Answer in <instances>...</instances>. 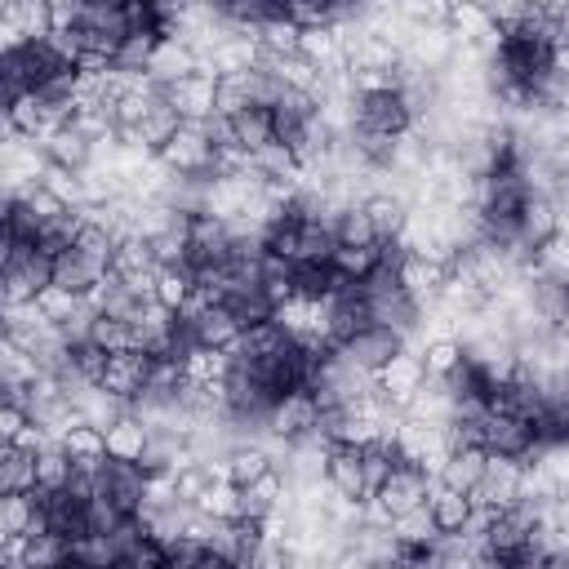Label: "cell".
I'll return each instance as SVG.
<instances>
[{
  "instance_id": "1",
  "label": "cell",
  "mask_w": 569,
  "mask_h": 569,
  "mask_svg": "<svg viewBox=\"0 0 569 569\" xmlns=\"http://www.w3.org/2000/svg\"><path fill=\"white\" fill-rule=\"evenodd\" d=\"M520 489H525V462L511 458V453H489L485 458V480L467 493L471 507H516L520 502Z\"/></svg>"
},
{
  "instance_id": "2",
  "label": "cell",
  "mask_w": 569,
  "mask_h": 569,
  "mask_svg": "<svg viewBox=\"0 0 569 569\" xmlns=\"http://www.w3.org/2000/svg\"><path fill=\"white\" fill-rule=\"evenodd\" d=\"M173 173H182V178H196V173H204V169H213V142H209V133H204V120H182V129L156 151Z\"/></svg>"
},
{
  "instance_id": "3",
  "label": "cell",
  "mask_w": 569,
  "mask_h": 569,
  "mask_svg": "<svg viewBox=\"0 0 569 569\" xmlns=\"http://www.w3.org/2000/svg\"><path fill=\"white\" fill-rule=\"evenodd\" d=\"M267 427H271L276 440H298V436H307L311 427H320V405H316V396H311L307 387L284 391V396L271 405Z\"/></svg>"
},
{
  "instance_id": "4",
  "label": "cell",
  "mask_w": 569,
  "mask_h": 569,
  "mask_svg": "<svg viewBox=\"0 0 569 569\" xmlns=\"http://www.w3.org/2000/svg\"><path fill=\"white\" fill-rule=\"evenodd\" d=\"M427 382V369H422V356L418 351H409V347H400L382 369H378V387H382V396L391 400V405H400V409H409V400L418 396V387Z\"/></svg>"
},
{
  "instance_id": "5",
  "label": "cell",
  "mask_w": 569,
  "mask_h": 569,
  "mask_svg": "<svg viewBox=\"0 0 569 569\" xmlns=\"http://www.w3.org/2000/svg\"><path fill=\"white\" fill-rule=\"evenodd\" d=\"M533 445H538V436H533V422H529V418H520V413H511V409H493V413L485 418V449H489V453L525 458Z\"/></svg>"
},
{
  "instance_id": "6",
  "label": "cell",
  "mask_w": 569,
  "mask_h": 569,
  "mask_svg": "<svg viewBox=\"0 0 569 569\" xmlns=\"http://www.w3.org/2000/svg\"><path fill=\"white\" fill-rule=\"evenodd\" d=\"M164 102H169L182 120H213V116H218V80L196 71V76L169 84V89H164Z\"/></svg>"
},
{
  "instance_id": "7",
  "label": "cell",
  "mask_w": 569,
  "mask_h": 569,
  "mask_svg": "<svg viewBox=\"0 0 569 569\" xmlns=\"http://www.w3.org/2000/svg\"><path fill=\"white\" fill-rule=\"evenodd\" d=\"M147 373H151V356L147 351H116L107 356V369H102V382L111 396H120L124 405H133L147 387Z\"/></svg>"
},
{
  "instance_id": "8",
  "label": "cell",
  "mask_w": 569,
  "mask_h": 569,
  "mask_svg": "<svg viewBox=\"0 0 569 569\" xmlns=\"http://www.w3.org/2000/svg\"><path fill=\"white\" fill-rule=\"evenodd\" d=\"M196 67H200V58H196V49H191L182 36H160V40H156V53H151V62H147V76H151L160 89H169V84L196 76Z\"/></svg>"
},
{
  "instance_id": "9",
  "label": "cell",
  "mask_w": 569,
  "mask_h": 569,
  "mask_svg": "<svg viewBox=\"0 0 569 569\" xmlns=\"http://www.w3.org/2000/svg\"><path fill=\"white\" fill-rule=\"evenodd\" d=\"M516 231H520V240L529 249H542L547 240L560 236V204L551 196H529L520 204V213H516Z\"/></svg>"
},
{
  "instance_id": "10",
  "label": "cell",
  "mask_w": 569,
  "mask_h": 569,
  "mask_svg": "<svg viewBox=\"0 0 569 569\" xmlns=\"http://www.w3.org/2000/svg\"><path fill=\"white\" fill-rule=\"evenodd\" d=\"M405 347V338L396 333V329H382V325H369V329H360L342 351L351 356V365H360L365 373H378L396 351Z\"/></svg>"
},
{
  "instance_id": "11",
  "label": "cell",
  "mask_w": 569,
  "mask_h": 569,
  "mask_svg": "<svg viewBox=\"0 0 569 569\" xmlns=\"http://www.w3.org/2000/svg\"><path fill=\"white\" fill-rule=\"evenodd\" d=\"M427 476L418 471V467H409V462H400L396 471H391V480L378 489V498H382V507L391 511V520L396 516H405V511H413V507H427Z\"/></svg>"
},
{
  "instance_id": "12",
  "label": "cell",
  "mask_w": 569,
  "mask_h": 569,
  "mask_svg": "<svg viewBox=\"0 0 569 569\" xmlns=\"http://www.w3.org/2000/svg\"><path fill=\"white\" fill-rule=\"evenodd\" d=\"M284 498H289V480L271 467L267 476H258L253 485L240 489V520H253V525H258V520H267Z\"/></svg>"
},
{
  "instance_id": "13",
  "label": "cell",
  "mask_w": 569,
  "mask_h": 569,
  "mask_svg": "<svg viewBox=\"0 0 569 569\" xmlns=\"http://www.w3.org/2000/svg\"><path fill=\"white\" fill-rule=\"evenodd\" d=\"M240 333H244V325L236 320V311L231 307H209L196 325H191V342H200V347H213V351H231L236 342H240Z\"/></svg>"
},
{
  "instance_id": "14",
  "label": "cell",
  "mask_w": 569,
  "mask_h": 569,
  "mask_svg": "<svg viewBox=\"0 0 569 569\" xmlns=\"http://www.w3.org/2000/svg\"><path fill=\"white\" fill-rule=\"evenodd\" d=\"M325 480H329L342 498H365V467H360V449H351V445H329Z\"/></svg>"
},
{
  "instance_id": "15",
  "label": "cell",
  "mask_w": 569,
  "mask_h": 569,
  "mask_svg": "<svg viewBox=\"0 0 569 569\" xmlns=\"http://www.w3.org/2000/svg\"><path fill=\"white\" fill-rule=\"evenodd\" d=\"M71 405H76V409H80V418H84L89 427H98V431H111L120 418H129V405H124L120 396H111L107 387H98V382H93V387H84Z\"/></svg>"
},
{
  "instance_id": "16",
  "label": "cell",
  "mask_w": 569,
  "mask_h": 569,
  "mask_svg": "<svg viewBox=\"0 0 569 569\" xmlns=\"http://www.w3.org/2000/svg\"><path fill=\"white\" fill-rule=\"evenodd\" d=\"M182 378H187V382H200V387L227 382V378H231V351H213V347L191 342L187 356H182Z\"/></svg>"
},
{
  "instance_id": "17",
  "label": "cell",
  "mask_w": 569,
  "mask_h": 569,
  "mask_svg": "<svg viewBox=\"0 0 569 569\" xmlns=\"http://www.w3.org/2000/svg\"><path fill=\"white\" fill-rule=\"evenodd\" d=\"M485 458H489V449H480V445L453 449L449 462H445V471H440V485H449V489H458V493H471V489L485 480Z\"/></svg>"
},
{
  "instance_id": "18",
  "label": "cell",
  "mask_w": 569,
  "mask_h": 569,
  "mask_svg": "<svg viewBox=\"0 0 569 569\" xmlns=\"http://www.w3.org/2000/svg\"><path fill=\"white\" fill-rule=\"evenodd\" d=\"M147 440H151L147 422L129 413V418H120V422L107 431V458H111V462H142Z\"/></svg>"
},
{
  "instance_id": "19",
  "label": "cell",
  "mask_w": 569,
  "mask_h": 569,
  "mask_svg": "<svg viewBox=\"0 0 569 569\" xmlns=\"http://www.w3.org/2000/svg\"><path fill=\"white\" fill-rule=\"evenodd\" d=\"M276 467V458H271V449H262L258 440H240L231 453H227V480L231 485H253L258 476H267Z\"/></svg>"
},
{
  "instance_id": "20",
  "label": "cell",
  "mask_w": 569,
  "mask_h": 569,
  "mask_svg": "<svg viewBox=\"0 0 569 569\" xmlns=\"http://www.w3.org/2000/svg\"><path fill=\"white\" fill-rule=\"evenodd\" d=\"M427 507H431L440 533H458V529L467 525V516H471L467 493H458V489H449V485H440V480L427 485Z\"/></svg>"
},
{
  "instance_id": "21",
  "label": "cell",
  "mask_w": 569,
  "mask_h": 569,
  "mask_svg": "<svg viewBox=\"0 0 569 569\" xmlns=\"http://www.w3.org/2000/svg\"><path fill=\"white\" fill-rule=\"evenodd\" d=\"M360 209H365V218L373 222L378 240H396V236L405 231V222H409V209H405L396 196H387V191H369V196L360 200Z\"/></svg>"
},
{
  "instance_id": "22",
  "label": "cell",
  "mask_w": 569,
  "mask_h": 569,
  "mask_svg": "<svg viewBox=\"0 0 569 569\" xmlns=\"http://www.w3.org/2000/svg\"><path fill=\"white\" fill-rule=\"evenodd\" d=\"M391 533H396L400 547H418V551H427V547L440 542V525H436L431 507H413V511L396 516V520H391Z\"/></svg>"
},
{
  "instance_id": "23",
  "label": "cell",
  "mask_w": 569,
  "mask_h": 569,
  "mask_svg": "<svg viewBox=\"0 0 569 569\" xmlns=\"http://www.w3.org/2000/svg\"><path fill=\"white\" fill-rule=\"evenodd\" d=\"M102 276H107V271H98L80 249H67V253L53 258V284H62V289H71V293H89Z\"/></svg>"
},
{
  "instance_id": "24",
  "label": "cell",
  "mask_w": 569,
  "mask_h": 569,
  "mask_svg": "<svg viewBox=\"0 0 569 569\" xmlns=\"http://www.w3.org/2000/svg\"><path fill=\"white\" fill-rule=\"evenodd\" d=\"M0 489L4 493H31L36 489V453H27L18 445H4V453H0Z\"/></svg>"
},
{
  "instance_id": "25",
  "label": "cell",
  "mask_w": 569,
  "mask_h": 569,
  "mask_svg": "<svg viewBox=\"0 0 569 569\" xmlns=\"http://www.w3.org/2000/svg\"><path fill=\"white\" fill-rule=\"evenodd\" d=\"M71 471H76V458L62 445H49L44 453H36V489L58 493V489L71 485Z\"/></svg>"
},
{
  "instance_id": "26",
  "label": "cell",
  "mask_w": 569,
  "mask_h": 569,
  "mask_svg": "<svg viewBox=\"0 0 569 569\" xmlns=\"http://www.w3.org/2000/svg\"><path fill=\"white\" fill-rule=\"evenodd\" d=\"M142 271H156L151 240H142V236H124V240H116V253H111V276L129 280V276H142Z\"/></svg>"
},
{
  "instance_id": "27",
  "label": "cell",
  "mask_w": 569,
  "mask_h": 569,
  "mask_svg": "<svg viewBox=\"0 0 569 569\" xmlns=\"http://www.w3.org/2000/svg\"><path fill=\"white\" fill-rule=\"evenodd\" d=\"M462 365H467V351L458 338H427V347H422L427 378H453Z\"/></svg>"
},
{
  "instance_id": "28",
  "label": "cell",
  "mask_w": 569,
  "mask_h": 569,
  "mask_svg": "<svg viewBox=\"0 0 569 569\" xmlns=\"http://www.w3.org/2000/svg\"><path fill=\"white\" fill-rule=\"evenodd\" d=\"M231 124H236V142H240L244 151H262V147L276 138V116H271L267 107H249V111H240Z\"/></svg>"
},
{
  "instance_id": "29",
  "label": "cell",
  "mask_w": 569,
  "mask_h": 569,
  "mask_svg": "<svg viewBox=\"0 0 569 569\" xmlns=\"http://www.w3.org/2000/svg\"><path fill=\"white\" fill-rule=\"evenodd\" d=\"M44 151H49V160H53V164H67V169H89V160H93V142H89V138H80L71 124H67V129H58V133L44 142Z\"/></svg>"
},
{
  "instance_id": "30",
  "label": "cell",
  "mask_w": 569,
  "mask_h": 569,
  "mask_svg": "<svg viewBox=\"0 0 569 569\" xmlns=\"http://www.w3.org/2000/svg\"><path fill=\"white\" fill-rule=\"evenodd\" d=\"M40 516V493H4L0 498V533H27Z\"/></svg>"
},
{
  "instance_id": "31",
  "label": "cell",
  "mask_w": 569,
  "mask_h": 569,
  "mask_svg": "<svg viewBox=\"0 0 569 569\" xmlns=\"http://www.w3.org/2000/svg\"><path fill=\"white\" fill-rule=\"evenodd\" d=\"M191 289H196V271L191 267H173V271H160V280H156V302L164 307V311H182L187 307V298H191Z\"/></svg>"
},
{
  "instance_id": "32",
  "label": "cell",
  "mask_w": 569,
  "mask_h": 569,
  "mask_svg": "<svg viewBox=\"0 0 569 569\" xmlns=\"http://www.w3.org/2000/svg\"><path fill=\"white\" fill-rule=\"evenodd\" d=\"M196 511H204V516H213V520H240V485L213 480V485L200 493Z\"/></svg>"
},
{
  "instance_id": "33",
  "label": "cell",
  "mask_w": 569,
  "mask_h": 569,
  "mask_svg": "<svg viewBox=\"0 0 569 569\" xmlns=\"http://www.w3.org/2000/svg\"><path fill=\"white\" fill-rule=\"evenodd\" d=\"M333 236H338V244H351V249H369V244H378V231H373V222L365 218V209H360V204L342 209V218H338Z\"/></svg>"
},
{
  "instance_id": "34",
  "label": "cell",
  "mask_w": 569,
  "mask_h": 569,
  "mask_svg": "<svg viewBox=\"0 0 569 569\" xmlns=\"http://www.w3.org/2000/svg\"><path fill=\"white\" fill-rule=\"evenodd\" d=\"M62 449H67L76 462H93V458H107V431H98V427L80 422V427H71V431H67Z\"/></svg>"
},
{
  "instance_id": "35",
  "label": "cell",
  "mask_w": 569,
  "mask_h": 569,
  "mask_svg": "<svg viewBox=\"0 0 569 569\" xmlns=\"http://www.w3.org/2000/svg\"><path fill=\"white\" fill-rule=\"evenodd\" d=\"M253 107V93H249V76H222L218 80V116L236 120L240 111Z\"/></svg>"
},
{
  "instance_id": "36",
  "label": "cell",
  "mask_w": 569,
  "mask_h": 569,
  "mask_svg": "<svg viewBox=\"0 0 569 569\" xmlns=\"http://www.w3.org/2000/svg\"><path fill=\"white\" fill-rule=\"evenodd\" d=\"M36 307L53 320V325H67L76 311H80V293H71V289H62V284H44L40 293H36Z\"/></svg>"
},
{
  "instance_id": "37",
  "label": "cell",
  "mask_w": 569,
  "mask_h": 569,
  "mask_svg": "<svg viewBox=\"0 0 569 569\" xmlns=\"http://www.w3.org/2000/svg\"><path fill=\"white\" fill-rule=\"evenodd\" d=\"M22 209H27V213H31V218H36L40 227H49V222H58V218H62V213H67L71 204H62V200H58V196H53L49 187H36V191H31L27 200H22Z\"/></svg>"
},
{
  "instance_id": "38",
  "label": "cell",
  "mask_w": 569,
  "mask_h": 569,
  "mask_svg": "<svg viewBox=\"0 0 569 569\" xmlns=\"http://www.w3.org/2000/svg\"><path fill=\"white\" fill-rule=\"evenodd\" d=\"M178 480V502H187V507H196L200 502V493L213 485V476H209V467L200 462V467H191V471H182V476H173Z\"/></svg>"
},
{
  "instance_id": "39",
  "label": "cell",
  "mask_w": 569,
  "mask_h": 569,
  "mask_svg": "<svg viewBox=\"0 0 569 569\" xmlns=\"http://www.w3.org/2000/svg\"><path fill=\"white\" fill-rule=\"evenodd\" d=\"M27 427H31V413H27L22 405H4V409H0V436H4V445H13Z\"/></svg>"
},
{
  "instance_id": "40",
  "label": "cell",
  "mask_w": 569,
  "mask_h": 569,
  "mask_svg": "<svg viewBox=\"0 0 569 569\" xmlns=\"http://www.w3.org/2000/svg\"><path fill=\"white\" fill-rule=\"evenodd\" d=\"M329 569H373V565H369V560H365L356 547H347V551H338V556L329 560Z\"/></svg>"
},
{
  "instance_id": "41",
  "label": "cell",
  "mask_w": 569,
  "mask_h": 569,
  "mask_svg": "<svg viewBox=\"0 0 569 569\" xmlns=\"http://www.w3.org/2000/svg\"><path fill=\"white\" fill-rule=\"evenodd\" d=\"M547 67H551L556 76H565V80H569V44H551V53H547Z\"/></svg>"
}]
</instances>
